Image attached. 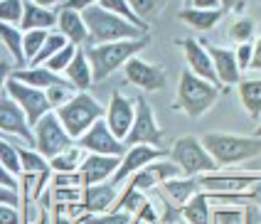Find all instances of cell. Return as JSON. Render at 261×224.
I'll return each mask as SVG.
<instances>
[{
	"label": "cell",
	"mask_w": 261,
	"mask_h": 224,
	"mask_svg": "<svg viewBox=\"0 0 261 224\" xmlns=\"http://www.w3.org/2000/svg\"><path fill=\"white\" fill-rule=\"evenodd\" d=\"M150 45V35H143L138 40H121V42H106V45H89L84 49L91 67L94 81H103L121 69L130 57H138L145 47Z\"/></svg>",
	"instance_id": "6da1fadb"
},
{
	"label": "cell",
	"mask_w": 261,
	"mask_h": 224,
	"mask_svg": "<svg viewBox=\"0 0 261 224\" xmlns=\"http://www.w3.org/2000/svg\"><path fill=\"white\" fill-rule=\"evenodd\" d=\"M204 150L212 155L217 167H232V165L247 163L261 158V138L256 135H234V133H204Z\"/></svg>",
	"instance_id": "7a4b0ae2"
},
{
	"label": "cell",
	"mask_w": 261,
	"mask_h": 224,
	"mask_svg": "<svg viewBox=\"0 0 261 224\" xmlns=\"http://www.w3.org/2000/svg\"><path fill=\"white\" fill-rule=\"evenodd\" d=\"M84 25L89 32V45H106V42H121V40H138L145 32L130 25L128 20L103 10L99 5H91L84 13Z\"/></svg>",
	"instance_id": "3957f363"
},
{
	"label": "cell",
	"mask_w": 261,
	"mask_h": 224,
	"mask_svg": "<svg viewBox=\"0 0 261 224\" xmlns=\"http://www.w3.org/2000/svg\"><path fill=\"white\" fill-rule=\"evenodd\" d=\"M219 91L222 89H217L215 84L195 76L190 69H182L180 84H177V99H175L173 108L182 111L190 119H202L219 101Z\"/></svg>",
	"instance_id": "277c9868"
},
{
	"label": "cell",
	"mask_w": 261,
	"mask_h": 224,
	"mask_svg": "<svg viewBox=\"0 0 261 224\" xmlns=\"http://www.w3.org/2000/svg\"><path fill=\"white\" fill-rule=\"evenodd\" d=\"M59 123L69 133L72 141H76L82 133H87L89 126L103 119V106L89 94V91H76L64 106L55 108Z\"/></svg>",
	"instance_id": "5b68a950"
},
{
	"label": "cell",
	"mask_w": 261,
	"mask_h": 224,
	"mask_svg": "<svg viewBox=\"0 0 261 224\" xmlns=\"http://www.w3.org/2000/svg\"><path fill=\"white\" fill-rule=\"evenodd\" d=\"M168 158L173 160L180 173L185 178H200L207 173H215L219 170L217 163L212 160V155L204 150L202 141L197 135H180L173 143V148L168 150Z\"/></svg>",
	"instance_id": "8992f818"
},
{
	"label": "cell",
	"mask_w": 261,
	"mask_h": 224,
	"mask_svg": "<svg viewBox=\"0 0 261 224\" xmlns=\"http://www.w3.org/2000/svg\"><path fill=\"white\" fill-rule=\"evenodd\" d=\"M136 104V116L130 123L128 135L123 138V146H153V148H163V128L158 126V119L153 114V106L143 94H138L133 99Z\"/></svg>",
	"instance_id": "52a82bcc"
},
{
	"label": "cell",
	"mask_w": 261,
	"mask_h": 224,
	"mask_svg": "<svg viewBox=\"0 0 261 224\" xmlns=\"http://www.w3.org/2000/svg\"><path fill=\"white\" fill-rule=\"evenodd\" d=\"M32 135H35V150H37L42 158H47V160L74 146V141L69 138V133L64 131V126L59 123L55 111L44 114L42 119L32 126Z\"/></svg>",
	"instance_id": "ba28073f"
},
{
	"label": "cell",
	"mask_w": 261,
	"mask_h": 224,
	"mask_svg": "<svg viewBox=\"0 0 261 224\" xmlns=\"http://www.w3.org/2000/svg\"><path fill=\"white\" fill-rule=\"evenodd\" d=\"M197 180H200L202 192H242V190H249V187L259 185L261 170H256V173H249V170H239V173L215 170V173L200 175Z\"/></svg>",
	"instance_id": "9c48e42d"
},
{
	"label": "cell",
	"mask_w": 261,
	"mask_h": 224,
	"mask_svg": "<svg viewBox=\"0 0 261 224\" xmlns=\"http://www.w3.org/2000/svg\"><path fill=\"white\" fill-rule=\"evenodd\" d=\"M5 94L13 99L15 104L20 106V111L25 114L30 128L42 119L44 114H49V111H52L49 104H47L44 91L32 89V87H25V84H20V81H15V79H8V81H5Z\"/></svg>",
	"instance_id": "30bf717a"
},
{
	"label": "cell",
	"mask_w": 261,
	"mask_h": 224,
	"mask_svg": "<svg viewBox=\"0 0 261 224\" xmlns=\"http://www.w3.org/2000/svg\"><path fill=\"white\" fill-rule=\"evenodd\" d=\"M74 143L84 150V153H96V155H114V158H121V155L126 153V146L109 131V126H106L103 119H99L96 123H91L87 133H82Z\"/></svg>",
	"instance_id": "8fae6325"
},
{
	"label": "cell",
	"mask_w": 261,
	"mask_h": 224,
	"mask_svg": "<svg viewBox=\"0 0 261 224\" xmlns=\"http://www.w3.org/2000/svg\"><path fill=\"white\" fill-rule=\"evenodd\" d=\"M0 133L25 143L28 148H35V135H32V128H30L25 114L5 91L0 94Z\"/></svg>",
	"instance_id": "7c38bea8"
},
{
	"label": "cell",
	"mask_w": 261,
	"mask_h": 224,
	"mask_svg": "<svg viewBox=\"0 0 261 224\" xmlns=\"http://www.w3.org/2000/svg\"><path fill=\"white\" fill-rule=\"evenodd\" d=\"M180 175H182V173H180V167H177L173 160L160 158V160H153V163H148L145 167H141L138 173H133V175L126 180V185L133 187V190H138V192H150V190L160 187L163 182H168V180H173V178H180Z\"/></svg>",
	"instance_id": "4fadbf2b"
},
{
	"label": "cell",
	"mask_w": 261,
	"mask_h": 224,
	"mask_svg": "<svg viewBox=\"0 0 261 224\" xmlns=\"http://www.w3.org/2000/svg\"><path fill=\"white\" fill-rule=\"evenodd\" d=\"M160 158H168V150L165 148H153V146H130L126 148V153L121 155V163H118L116 173L111 175V185H123L126 180L133 175V173H138L141 167H145L148 163H153V160H160Z\"/></svg>",
	"instance_id": "5bb4252c"
},
{
	"label": "cell",
	"mask_w": 261,
	"mask_h": 224,
	"mask_svg": "<svg viewBox=\"0 0 261 224\" xmlns=\"http://www.w3.org/2000/svg\"><path fill=\"white\" fill-rule=\"evenodd\" d=\"M123 74L133 87H138L141 91H163L168 84V74L160 64L145 62L141 57H130L123 64Z\"/></svg>",
	"instance_id": "9a60e30c"
},
{
	"label": "cell",
	"mask_w": 261,
	"mask_h": 224,
	"mask_svg": "<svg viewBox=\"0 0 261 224\" xmlns=\"http://www.w3.org/2000/svg\"><path fill=\"white\" fill-rule=\"evenodd\" d=\"M133 116H136V104H133V99L123 96L118 89L111 91L109 106L103 108V121H106L109 131L116 135L121 143H123V138L128 135L130 123H133Z\"/></svg>",
	"instance_id": "2e32d148"
},
{
	"label": "cell",
	"mask_w": 261,
	"mask_h": 224,
	"mask_svg": "<svg viewBox=\"0 0 261 224\" xmlns=\"http://www.w3.org/2000/svg\"><path fill=\"white\" fill-rule=\"evenodd\" d=\"M177 47H182L185 60H188V69L192 72V74L200 76V79H204V81H210V84H215L217 89H222V87H219V81H217V74H215V67H212V60H210V52H207L204 42L195 40V37H182V40H177Z\"/></svg>",
	"instance_id": "e0dca14e"
},
{
	"label": "cell",
	"mask_w": 261,
	"mask_h": 224,
	"mask_svg": "<svg viewBox=\"0 0 261 224\" xmlns=\"http://www.w3.org/2000/svg\"><path fill=\"white\" fill-rule=\"evenodd\" d=\"M118 197V187L111 182H99V185H84L82 187V212L84 214H101L111 212L114 202Z\"/></svg>",
	"instance_id": "ac0fdd59"
},
{
	"label": "cell",
	"mask_w": 261,
	"mask_h": 224,
	"mask_svg": "<svg viewBox=\"0 0 261 224\" xmlns=\"http://www.w3.org/2000/svg\"><path fill=\"white\" fill-rule=\"evenodd\" d=\"M207 52H210V60H212V67H215V74H217V81L222 89H229V87H237L242 81V72L237 67V60H234V49L229 47H212L204 45Z\"/></svg>",
	"instance_id": "d6986e66"
},
{
	"label": "cell",
	"mask_w": 261,
	"mask_h": 224,
	"mask_svg": "<svg viewBox=\"0 0 261 224\" xmlns=\"http://www.w3.org/2000/svg\"><path fill=\"white\" fill-rule=\"evenodd\" d=\"M121 158L114 155H96V153H87L84 160L79 165V175L84 185H99V182H109L111 175L116 173Z\"/></svg>",
	"instance_id": "ffe728a7"
},
{
	"label": "cell",
	"mask_w": 261,
	"mask_h": 224,
	"mask_svg": "<svg viewBox=\"0 0 261 224\" xmlns=\"http://www.w3.org/2000/svg\"><path fill=\"white\" fill-rule=\"evenodd\" d=\"M57 32L74 47H82L89 42V32H87V25H84V17H82V13H76V10H64V8H59Z\"/></svg>",
	"instance_id": "44dd1931"
},
{
	"label": "cell",
	"mask_w": 261,
	"mask_h": 224,
	"mask_svg": "<svg viewBox=\"0 0 261 224\" xmlns=\"http://www.w3.org/2000/svg\"><path fill=\"white\" fill-rule=\"evenodd\" d=\"M10 79L25 84V87H32V89H40V91H47L49 87H57V84H64L67 79L62 74H55L49 72L47 67H22V69H13L10 72Z\"/></svg>",
	"instance_id": "7402d4cb"
},
{
	"label": "cell",
	"mask_w": 261,
	"mask_h": 224,
	"mask_svg": "<svg viewBox=\"0 0 261 224\" xmlns=\"http://www.w3.org/2000/svg\"><path fill=\"white\" fill-rule=\"evenodd\" d=\"M202 192V187H200V180L197 178H185V175H180V178H173L168 180V182H163L160 185V194H163V200H168L173 207H182L185 202H188L192 194Z\"/></svg>",
	"instance_id": "603a6c76"
},
{
	"label": "cell",
	"mask_w": 261,
	"mask_h": 224,
	"mask_svg": "<svg viewBox=\"0 0 261 224\" xmlns=\"http://www.w3.org/2000/svg\"><path fill=\"white\" fill-rule=\"evenodd\" d=\"M57 27V13L52 8H42V5H35L32 0H25L22 5V17H20V30L30 32V30H52Z\"/></svg>",
	"instance_id": "cb8c5ba5"
},
{
	"label": "cell",
	"mask_w": 261,
	"mask_h": 224,
	"mask_svg": "<svg viewBox=\"0 0 261 224\" xmlns=\"http://www.w3.org/2000/svg\"><path fill=\"white\" fill-rule=\"evenodd\" d=\"M64 79L69 81V87L74 91H89V87L94 84V76H91V67L89 60L84 54V49H76V54L72 57L69 67L64 69Z\"/></svg>",
	"instance_id": "d4e9b609"
},
{
	"label": "cell",
	"mask_w": 261,
	"mask_h": 224,
	"mask_svg": "<svg viewBox=\"0 0 261 224\" xmlns=\"http://www.w3.org/2000/svg\"><path fill=\"white\" fill-rule=\"evenodd\" d=\"M177 17L192 27V30L197 32H210L215 30L219 22H222V17H224V10H200V8H182Z\"/></svg>",
	"instance_id": "484cf974"
},
{
	"label": "cell",
	"mask_w": 261,
	"mask_h": 224,
	"mask_svg": "<svg viewBox=\"0 0 261 224\" xmlns=\"http://www.w3.org/2000/svg\"><path fill=\"white\" fill-rule=\"evenodd\" d=\"M237 94H239V101L244 106L247 116L251 121L261 119V76L259 79H244L237 84Z\"/></svg>",
	"instance_id": "4316f807"
},
{
	"label": "cell",
	"mask_w": 261,
	"mask_h": 224,
	"mask_svg": "<svg viewBox=\"0 0 261 224\" xmlns=\"http://www.w3.org/2000/svg\"><path fill=\"white\" fill-rule=\"evenodd\" d=\"M210 214H212V205H210L207 192L192 194L188 202L180 207V219L185 224H212Z\"/></svg>",
	"instance_id": "83f0119b"
},
{
	"label": "cell",
	"mask_w": 261,
	"mask_h": 224,
	"mask_svg": "<svg viewBox=\"0 0 261 224\" xmlns=\"http://www.w3.org/2000/svg\"><path fill=\"white\" fill-rule=\"evenodd\" d=\"M0 42H3V47L10 52V57L15 60V69L28 67V60H25V54H22V30H20L17 25L0 22Z\"/></svg>",
	"instance_id": "f1b7e54d"
},
{
	"label": "cell",
	"mask_w": 261,
	"mask_h": 224,
	"mask_svg": "<svg viewBox=\"0 0 261 224\" xmlns=\"http://www.w3.org/2000/svg\"><path fill=\"white\" fill-rule=\"evenodd\" d=\"M84 155H87V153L74 143L72 148H67L64 153L49 158L47 163H49V170H52V173H76L79 165H82V160H84Z\"/></svg>",
	"instance_id": "f546056e"
},
{
	"label": "cell",
	"mask_w": 261,
	"mask_h": 224,
	"mask_svg": "<svg viewBox=\"0 0 261 224\" xmlns=\"http://www.w3.org/2000/svg\"><path fill=\"white\" fill-rule=\"evenodd\" d=\"M17 158H20L22 175H42V173H49V163H47V158H42L35 148L17 146Z\"/></svg>",
	"instance_id": "4dcf8cb0"
},
{
	"label": "cell",
	"mask_w": 261,
	"mask_h": 224,
	"mask_svg": "<svg viewBox=\"0 0 261 224\" xmlns=\"http://www.w3.org/2000/svg\"><path fill=\"white\" fill-rule=\"evenodd\" d=\"M126 3L133 10V15L138 17L143 25H148V27L158 20L163 8H165V0H126Z\"/></svg>",
	"instance_id": "1f68e13d"
},
{
	"label": "cell",
	"mask_w": 261,
	"mask_h": 224,
	"mask_svg": "<svg viewBox=\"0 0 261 224\" xmlns=\"http://www.w3.org/2000/svg\"><path fill=\"white\" fill-rule=\"evenodd\" d=\"M17 146H25V143H20V141H3V138H0V165H3L13 178L20 180L22 167H20V158H17Z\"/></svg>",
	"instance_id": "d6a6232c"
},
{
	"label": "cell",
	"mask_w": 261,
	"mask_h": 224,
	"mask_svg": "<svg viewBox=\"0 0 261 224\" xmlns=\"http://www.w3.org/2000/svg\"><path fill=\"white\" fill-rule=\"evenodd\" d=\"M64 45H67V40H64V37H62L57 30H49V32H47V40H44L42 47H40V52L35 54V60L30 62L28 67H42L44 62L49 60L52 54H57V52Z\"/></svg>",
	"instance_id": "836d02e7"
},
{
	"label": "cell",
	"mask_w": 261,
	"mask_h": 224,
	"mask_svg": "<svg viewBox=\"0 0 261 224\" xmlns=\"http://www.w3.org/2000/svg\"><path fill=\"white\" fill-rule=\"evenodd\" d=\"M256 35V20L249 15L237 17L232 25H229V40L237 42V45H244V42H251Z\"/></svg>",
	"instance_id": "e575fe53"
},
{
	"label": "cell",
	"mask_w": 261,
	"mask_h": 224,
	"mask_svg": "<svg viewBox=\"0 0 261 224\" xmlns=\"http://www.w3.org/2000/svg\"><path fill=\"white\" fill-rule=\"evenodd\" d=\"M99 8H103V10H109V13H114V15H118V17H123V20H128L130 25H136L138 30H143L145 35H148V25H143L138 17L133 15V10L128 8V3L126 0H99Z\"/></svg>",
	"instance_id": "d590c367"
},
{
	"label": "cell",
	"mask_w": 261,
	"mask_h": 224,
	"mask_svg": "<svg viewBox=\"0 0 261 224\" xmlns=\"http://www.w3.org/2000/svg\"><path fill=\"white\" fill-rule=\"evenodd\" d=\"M79 224H130L128 212H101V214H82L76 217Z\"/></svg>",
	"instance_id": "8d00e7d4"
},
{
	"label": "cell",
	"mask_w": 261,
	"mask_h": 224,
	"mask_svg": "<svg viewBox=\"0 0 261 224\" xmlns=\"http://www.w3.org/2000/svg\"><path fill=\"white\" fill-rule=\"evenodd\" d=\"M76 49H79V47H74V45H69V42H67V45L57 52V54H52L49 60L44 62V67H47L49 72H55V74H64V69L69 67L72 57L76 54Z\"/></svg>",
	"instance_id": "74e56055"
},
{
	"label": "cell",
	"mask_w": 261,
	"mask_h": 224,
	"mask_svg": "<svg viewBox=\"0 0 261 224\" xmlns=\"http://www.w3.org/2000/svg\"><path fill=\"white\" fill-rule=\"evenodd\" d=\"M47 40V30H30V32H22V54L28 64L35 60V54L40 52L42 42Z\"/></svg>",
	"instance_id": "f35d334b"
},
{
	"label": "cell",
	"mask_w": 261,
	"mask_h": 224,
	"mask_svg": "<svg viewBox=\"0 0 261 224\" xmlns=\"http://www.w3.org/2000/svg\"><path fill=\"white\" fill-rule=\"evenodd\" d=\"M76 91L69 87V81H64V84H57V87H49V89L44 91V96H47V104H49V108L55 111V108H59V106H64L69 99H72Z\"/></svg>",
	"instance_id": "ab89813d"
},
{
	"label": "cell",
	"mask_w": 261,
	"mask_h": 224,
	"mask_svg": "<svg viewBox=\"0 0 261 224\" xmlns=\"http://www.w3.org/2000/svg\"><path fill=\"white\" fill-rule=\"evenodd\" d=\"M25 0H0V22L5 25H20Z\"/></svg>",
	"instance_id": "60d3db41"
},
{
	"label": "cell",
	"mask_w": 261,
	"mask_h": 224,
	"mask_svg": "<svg viewBox=\"0 0 261 224\" xmlns=\"http://www.w3.org/2000/svg\"><path fill=\"white\" fill-rule=\"evenodd\" d=\"M49 185H52V187H84L79 170H76V173H52Z\"/></svg>",
	"instance_id": "b9f144b4"
},
{
	"label": "cell",
	"mask_w": 261,
	"mask_h": 224,
	"mask_svg": "<svg viewBox=\"0 0 261 224\" xmlns=\"http://www.w3.org/2000/svg\"><path fill=\"white\" fill-rule=\"evenodd\" d=\"M251 54H254V42H244V45L234 47V60H237L239 72H247L249 69V64H251Z\"/></svg>",
	"instance_id": "7bdbcfd3"
},
{
	"label": "cell",
	"mask_w": 261,
	"mask_h": 224,
	"mask_svg": "<svg viewBox=\"0 0 261 224\" xmlns=\"http://www.w3.org/2000/svg\"><path fill=\"white\" fill-rule=\"evenodd\" d=\"M0 224H22V214L17 212V207L0 205Z\"/></svg>",
	"instance_id": "ee69618b"
},
{
	"label": "cell",
	"mask_w": 261,
	"mask_h": 224,
	"mask_svg": "<svg viewBox=\"0 0 261 224\" xmlns=\"http://www.w3.org/2000/svg\"><path fill=\"white\" fill-rule=\"evenodd\" d=\"M91 5H99V0H64L62 3L64 10H76V13H84Z\"/></svg>",
	"instance_id": "f6af8a7d"
},
{
	"label": "cell",
	"mask_w": 261,
	"mask_h": 224,
	"mask_svg": "<svg viewBox=\"0 0 261 224\" xmlns=\"http://www.w3.org/2000/svg\"><path fill=\"white\" fill-rule=\"evenodd\" d=\"M15 67L10 64V62H5V60H0V94L5 91V81L10 79V72H13Z\"/></svg>",
	"instance_id": "bcb514c9"
},
{
	"label": "cell",
	"mask_w": 261,
	"mask_h": 224,
	"mask_svg": "<svg viewBox=\"0 0 261 224\" xmlns=\"http://www.w3.org/2000/svg\"><path fill=\"white\" fill-rule=\"evenodd\" d=\"M249 69L261 72V37H256V42H254V54H251V64H249Z\"/></svg>",
	"instance_id": "7dc6e473"
},
{
	"label": "cell",
	"mask_w": 261,
	"mask_h": 224,
	"mask_svg": "<svg viewBox=\"0 0 261 224\" xmlns=\"http://www.w3.org/2000/svg\"><path fill=\"white\" fill-rule=\"evenodd\" d=\"M0 185H3V187H10V190H17V187H20V185H17V178H13L3 165H0Z\"/></svg>",
	"instance_id": "c3c4849f"
},
{
	"label": "cell",
	"mask_w": 261,
	"mask_h": 224,
	"mask_svg": "<svg viewBox=\"0 0 261 224\" xmlns=\"http://www.w3.org/2000/svg\"><path fill=\"white\" fill-rule=\"evenodd\" d=\"M190 8H200V10H222L219 0H192Z\"/></svg>",
	"instance_id": "681fc988"
},
{
	"label": "cell",
	"mask_w": 261,
	"mask_h": 224,
	"mask_svg": "<svg viewBox=\"0 0 261 224\" xmlns=\"http://www.w3.org/2000/svg\"><path fill=\"white\" fill-rule=\"evenodd\" d=\"M219 5H222V10L224 13H229V10H242V0H219Z\"/></svg>",
	"instance_id": "f907efd6"
},
{
	"label": "cell",
	"mask_w": 261,
	"mask_h": 224,
	"mask_svg": "<svg viewBox=\"0 0 261 224\" xmlns=\"http://www.w3.org/2000/svg\"><path fill=\"white\" fill-rule=\"evenodd\" d=\"M35 5H42V8H55L59 3H64V0H32Z\"/></svg>",
	"instance_id": "816d5d0a"
},
{
	"label": "cell",
	"mask_w": 261,
	"mask_h": 224,
	"mask_svg": "<svg viewBox=\"0 0 261 224\" xmlns=\"http://www.w3.org/2000/svg\"><path fill=\"white\" fill-rule=\"evenodd\" d=\"M254 135H256V138H261V123L256 126V131H254Z\"/></svg>",
	"instance_id": "f5cc1de1"
},
{
	"label": "cell",
	"mask_w": 261,
	"mask_h": 224,
	"mask_svg": "<svg viewBox=\"0 0 261 224\" xmlns=\"http://www.w3.org/2000/svg\"><path fill=\"white\" fill-rule=\"evenodd\" d=\"M0 138H3V141H15V138H8L5 133H0Z\"/></svg>",
	"instance_id": "db71d44e"
},
{
	"label": "cell",
	"mask_w": 261,
	"mask_h": 224,
	"mask_svg": "<svg viewBox=\"0 0 261 224\" xmlns=\"http://www.w3.org/2000/svg\"><path fill=\"white\" fill-rule=\"evenodd\" d=\"M182 3H185V8H190V3H192V0H182Z\"/></svg>",
	"instance_id": "11a10c76"
},
{
	"label": "cell",
	"mask_w": 261,
	"mask_h": 224,
	"mask_svg": "<svg viewBox=\"0 0 261 224\" xmlns=\"http://www.w3.org/2000/svg\"><path fill=\"white\" fill-rule=\"evenodd\" d=\"M180 224H185V222H182V219H180Z\"/></svg>",
	"instance_id": "9f6ffc18"
}]
</instances>
